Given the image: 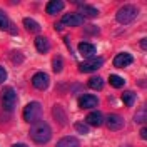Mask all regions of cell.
<instances>
[{"label":"cell","mask_w":147,"mask_h":147,"mask_svg":"<svg viewBox=\"0 0 147 147\" xmlns=\"http://www.w3.org/2000/svg\"><path fill=\"white\" fill-rule=\"evenodd\" d=\"M32 85H34V89L37 90H47L49 89V85H50V77H49V74L47 72H35L32 75Z\"/></svg>","instance_id":"cell-7"},{"label":"cell","mask_w":147,"mask_h":147,"mask_svg":"<svg viewBox=\"0 0 147 147\" xmlns=\"http://www.w3.org/2000/svg\"><path fill=\"white\" fill-rule=\"evenodd\" d=\"M99 105V97L94 94H82L79 97V107L80 109H94Z\"/></svg>","instance_id":"cell-9"},{"label":"cell","mask_w":147,"mask_h":147,"mask_svg":"<svg viewBox=\"0 0 147 147\" xmlns=\"http://www.w3.org/2000/svg\"><path fill=\"white\" fill-rule=\"evenodd\" d=\"M42 115H44V107L40 102H28L27 105L24 107V112H22V117L27 124H35L38 120H42Z\"/></svg>","instance_id":"cell-2"},{"label":"cell","mask_w":147,"mask_h":147,"mask_svg":"<svg viewBox=\"0 0 147 147\" xmlns=\"http://www.w3.org/2000/svg\"><path fill=\"white\" fill-rule=\"evenodd\" d=\"M136 100H137V94L134 90H125L122 94V102H124L127 107H132V105L136 104Z\"/></svg>","instance_id":"cell-22"},{"label":"cell","mask_w":147,"mask_h":147,"mask_svg":"<svg viewBox=\"0 0 147 147\" xmlns=\"http://www.w3.org/2000/svg\"><path fill=\"white\" fill-rule=\"evenodd\" d=\"M34 45H35L37 52H40V54H47V52H50V47H52V45H50V40H49L45 35L35 37Z\"/></svg>","instance_id":"cell-14"},{"label":"cell","mask_w":147,"mask_h":147,"mask_svg":"<svg viewBox=\"0 0 147 147\" xmlns=\"http://www.w3.org/2000/svg\"><path fill=\"white\" fill-rule=\"evenodd\" d=\"M104 114H102L100 110H92L87 114V117H85V124H89L92 127H100L102 124H104Z\"/></svg>","instance_id":"cell-11"},{"label":"cell","mask_w":147,"mask_h":147,"mask_svg":"<svg viewBox=\"0 0 147 147\" xmlns=\"http://www.w3.org/2000/svg\"><path fill=\"white\" fill-rule=\"evenodd\" d=\"M28 132H30V139L38 146H45L52 139V127L47 124L45 120H38L35 124H32Z\"/></svg>","instance_id":"cell-1"},{"label":"cell","mask_w":147,"mask_h":147,"mask_svg":"<svg viewBox=\"0 0 147 147\" xmlns=\"http://www.w3.org/2000/svg\"><path fill=\"white\" fill-rule=\"evenodd\" d=\"M104 65V59L102 57H92V59H85L84 62L79 64V72L82 74H90V72H95L102 69Z\"/></svg>","instance_id":"cell-5"},{"label":"cell","mask_w":147,"mask_h":147,"mask_svg":"<svg viewBox=\"0 0 147 147\" xmlns=\"http://www.w3.org/2000/svg\"><path fill=\"white\" fill-rule=\"evenodd\" d=\"M146 120H147V114H146V105H142L140 109L136 112V115H134V122L136 124H146Z\"/></svg>","instance_id":"cell-24"},{"label":"cell","mask_w":147,"mask_h":147,"mask_svg":"<svg viewBox=\"0 0 147 147\" xmlns=\"http://www.w3.org/2000/svg\"><path fill=\"white\" fill-rule=\"evenodd\" d=\"M52 115H54V119L57 120V124H60V125H65L69 120H67V114H65V110L62 109V105L60 104H55L54 107H52Z\"/></svg>","instance_id":"cell-16"},{"label":"cell","mask_w":147,"mask_h":147,"mask_svg":"<svg viewBox=\"0 0 147 147\" xmlns=\"http://www.w3.org/2000/svg\"><path fill=\"white\" fill-rule=\"evenodd\" d=\"M140 139H142V140H146V139H147V129L146 127L140 129Z\"/></svg>","instance_id":"cell-28"},{"label":"cell","mask_w":147,"mask_h":147,"mask_svg":"<svg viewBox=\"0 0 147 147\" xmlns=\"http://www.w3.org/2000/svg\"><path fill=\"white\" fill-rule=\"evenodd\" d=\"M77 50H79V54L85 57V59H92V57H95V52H97V49L94 44L90 42H80L79 45H77Z\"/></svg>","instance_id":"cell-13"},{"label":"cell","mask_w":147,"mask_h":147,"mask_svg":"<svg viewBox=\"0 0 147 147\" xmlns=\"http://www.w3.org/2000/svg\"><path fill=\"white\" fill-rule=\"evenodd\" d=\"M109 84L114 87V89H122V87L125 85V79L120 77V75H117V74H110L109 75Z\"/></svg>","instance_id":"cell-21"},{"label":"cell","mask_w":147,"mask_h":147,"mask_svg":"<svg viewBox=\"0 0 147 147\" xmlns=\"http://www.w3.org/2000/svg\"><path fill=\"white\" fill-rule=\"evenodd\" d=\"M22 24H24L25 30L30 32V34H38V32H40V28H42V25H40L37 20H34V18H30V17H25Z\"/></svg>","instance_id":"cell-18"},{"label":"cell","mask_w":147,"mask_h":147,"mask_svg":"<svg viewBox=\"0 0 147 147\" xmlns=\"http://www.w3.org/2000/svg\"><path fill=\"white\" fill-rule=\"evenodd\" d=\"M64 9H65L64 0H50V2H47V5H45L47 15H59Z\"/></svg>","instance_id":"cell-12"},{"label":"cell","mask_w":147,"mask_h":147,"mask_svg":"<svg viewBox=\"0 0 147 147\" xmlns=\"http://www.w3.org/2000/svg\"><path fill=\"white\" fill-rule=\"evenodd\" d=\"M75 5L80 9V12H82L80 15H82L84 18L85 17H97V15H99V10L95 9V7H92V5H89V3H80V2H77Z\"/></svg>","instance_id":"cell-17"},{"label":"cell","mask_w":147,"mask_h":147,"mask_svg":"<svg viewBox=\"0 0 147 147\" xmlns=\"http://www.w3.org/2000/svg\"><path fill=\"white\" fill-rule=\"evenodd\" d=\"M139 17V9L136 5H122L117 12H115V20L119 22L120 25H129L132 24L136 18Z\"/></svg>","instance_id":"cell-3"},{"label":"cell","mask_w":147,"mask_h":147,"mask_svg":"<svg viewBox=\"0 0 147 147\" xmlns=\"http://www.w3.org/2000/svg\"><path fill=\"white\" fill-rule=\"evenodd\" d=\"M125 147H130V146H125Z\"/></svg>","instance_id":"cell-31"},{"label":"cell","mask_w":147,"mask_h":147,"mask_svg":"<svg viewBox=\"0 0 147 147\" xmlns=\"http://www.w3.org/2000/svg\"><path fill=\"white\" fill-rule=\"evenodd\" d=\"M0 30H5V32H10V34H17V27H13L9 15L2 9H0Z\"/></svg>","instance_id":"cell-15"},{"label":"cell","mask_w":147,"mask_h":147,"mask_svg":"<svg viewBox=\"0 0 147 147\" xmlns=\"http://www.w3.org/2000/svg\"><path fill=\"white\" fill-rule=\"evenodd\" d=\"M55 147H80V142H79V139L77 137L65 136V137H62L59 142H57V146Z\"/></svg>","instance_id":"cell-19"},{"label":"cell","mask_w":147,"mask_h":147,"mask_svg":"<svg viewBox=\"0 0 147 147\" xmlns=\"http://www.w3.org/2000/svg\"><path fill=\"white\" fill-rule=\"evenodd\" d=\"M10 60L15 65H20L24 62V55H22V52H18V50H13V52L10 54Z\"/></svg>","instance_id":"cell-25"},{"label":"cell","mask_w":147,"mask_h":147,"mask_svg":"<svg viewBox=\"0 0 147 147\" xmlns=\"http://www.w3.org/2000/svg\"><path fill=\"white\" fill-rule=\"evenodd\" d=\"M84 22H85V18L80 13H77V12L65 13L62 17V20H60V24L65 25V27H80V25H84Z\"/></svg>","instance_id":"cell-8"},{"label":"cell","mask_w":147,"mask_h":147,"mask_svg":"<svg viewBox=\"0 0 147 147\" xmlns=\"http://www.w3.org/2000/svg\"><path fill=\"white\" fill-rule=\"evenodd\" d=\"M134 62V55H130L129 52H120L114 57V67L117 69H125L129 65H132Z\"/></svg>","instance_id":"cell-10"},{"label":"cell","mask_w":147,"mask_h":147,"mask_svg":"<svg viewBox=\"0 0 147 147\" xmlns=\"http://www.w3.org/2000/svg\"><path fill=\"white\" fill-rule=\"evenodd\" d=\"M140 49L146 52V38H142V40H140Z\"/></svg>","instance_id":"cell-29"},{"label":"cell","mask_w":147,"mask_h":147,"mask_svg":"<svg viewBox=\"0 0 147 147\" xmlns=\"http://www.w3.org/2000/svg\"><path fill=\"white\" fill-rule=\"evenodd\" d=\"M87 85L90 87L92 90H102L104 89V79L100 75H92L89 79V82H87Z\"/></svg>","instance_id":"cell-20"},{"label":"cell","mask_w":147,"mask_h":147,"mask_svg":"<svg viewBox=\"0 0 147 147\" xmlns=\"http://www.w3.org/2000/svg\"><path fill=\"white\" fill-rule=\"evenodd\" d=\"M12 147H28V146H27V144H22V142H20V144H13Z\"/></svg>","instance_id":"cell-30"},{"label":"cell","mask_w":147,"mask_h":147,"mask_svg":"<svg viewBox=\"0 0 147 147\" xmlns=\"http://www.w3.org/2000/svg\"><path fill=\"white\" fill-rule=\"evenodd\" d=\"M17 104H18L17 90L13 87H5L2 90V107H3V110L13 112V110L17 109Z\"/></svg>","instance_id":"cell-4"},{"label":"cell","mask_w":147,"mask_h":147,"mask_svg":"<svg viewBox=\"0 0 147 147\" xmlns=\"http://www.w3.org/2000/svg\"><path fill=\"white\" fill-rule=\"evenodd\" d=\"M64 65H65V62L60 55H55L54 59H52V70H54L55 74L62 72V70H64Z\"/></svg>","instance_id":"cell-23"},{"label":"cell","mask_w":147,"mask_h":147,"mask_svg":"<svg viewBox=\"0 0 147 147\" xmlns=\"http://www.w3.org/2000/svg\"><path fill=\"white\" fill-rule=\"evenodd\" d=\"M104 124L107 125V129H109V130L117 132V130H120V129H124V125H125V120H124V117H122L120 114L112 112V114H109V115L104 119Z\"/></svg>","instance_id":"cell-6"},{"label":"cell","mask_w":147,"mask_h":147,"mask_svg":"<svg viewBox=\"0 0 147 147\" xmlns=\"http://www.w3.org/2000/svg\"><path fill=\"white\" fill-rule=\"evenodd\" d=\"M74 127H75V130H77L80 136H87V134H89V127H87V124H82V122H75V124H74Z\"/></svg>","instance_id":"cell-26"},{"label":"cell","mask_w":147,"mask_h":147,"mask_svg":"<svg viewBox=\"0 0 147 147\" xmlns=\"http://www.w3.org/2000/svg\"><path fill=\"white\" fill-rule=\"evenodd\" d=\"M7 77H9L7 70H5V69H3V67L0 65V85H2V84H3L5 80H7Z\"/></svg>","instance_id":"cell-27"}]
</instances>
